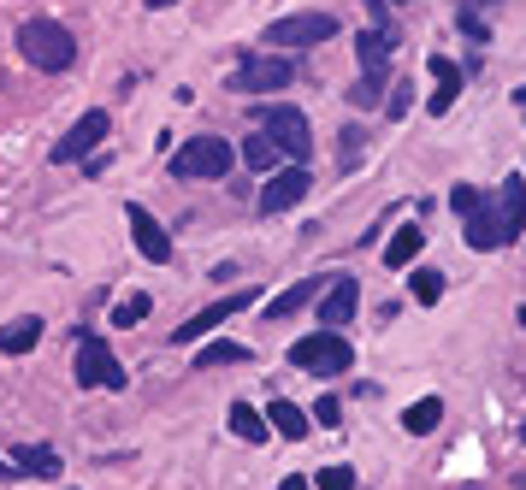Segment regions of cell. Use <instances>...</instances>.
<instances>
[{
    "mask_svg": "<svg viewBox=\"0 0 526 490\" xmlns=\"http://www.w3.org/2000/svg\"><path fill=\"white\" fill-rule=\"evenodd\" d=\"M18 54L36 65V71H71L77 60V42L60 18H24L18 24Z\"/></svg>",
    "mask_w": 526,
    "mask_h": 490,
    "instance_id": "cell-1",
    "label": "cell"
},
{
    "mask_svg": "<svg viewBox=\"0 0 526 490\" xmlns=\"http://www.w3.org/2000/svg\"><path fill=\"white\" fill-rule=\"evenodd\" d=\"M255 124H261V136L278 148V154H284V160L308 166V154H314V130H308V119H302L296 107L272 101V107H261V113H255Z\"/></svg>",
    "mask_w": 526,
    "mask_h": 490,
    "instance_id": "cell-2",
    "label": "cell"
},
{
    "mask_svg": "<svg viewBox=\"0 0 526 490\" xmlns=\"http://www.w3.org/2000/svg\"><path fill=\"white\" fill-rule=\"evenodd\" d=\"M290 367L314 372V378H343L355 367V349L343 343V331H308L296 349H290Z\"/></svg>",
    "mask_w": 526,
    "mask_h": 490,
    "instance_id": "cell-3",
    "label": "cell"
},
{
    "mask_svg": "<svg viewBox=\"0 0 526 490\" xmlns=\"http://www.w3.org/2000/svg\"><path fill=\"white\" fill-rule=\"evenodd\" d=\"M231 166H237V148L225 136H190L172 154V178H231Z\"/></svg>",
    "mask_w": 526,
    "mask_h": 490,
    "instance_id": "cell-4",
    "label": "cell"
},
{
    "mask_svg": "<svg viewBox=\"0 0 526 490\" xmlns=\"http://www.w3.org/2000/svg\"><path fill=\"white\" fill-rule=\"evenodd\" d=\"M77 384H83V390H125V367H119V355H113L107 337H95V331L77 337Z\"/></svg>",
    "mask_w": 526,
    "mask_h": 490,
    "instance_id": "cell-5",
    "label": "cell"
},
{
    "mask_svg": "<svg viewBox=\"0 0 526 490\" xmlns=\"http://www.w3.org/2000/svg\"><path fill=\"white\" fill-rule=\"evenodd\" d=\"M337 36V18L331 12H290L278 24H266V48H314Z\"/></svg>",
    "mask_w": 526,
    "mask_h": 490,
    "instance_id": "cell-6",
    "label": "cell"
},
{
    "mask_svg": "<svg viewBox=\"0 0 526 490\" xmlns=\"http://www.w3.org/2000/svg\"><path fill=\"white\" fill-rule=\"evenodd\" d=\"M107 130H113V119L95 107V113H83V119L71 124L66 136L54 142V166H77V160H89V154H101V142H107Z\"/></svg>",
    "mask_w": 526,
    "mask_h": 490,
    "instance_id": "cell-7",
    "label": "cell"
},
{
    "mask_svg": "<svg viewBox=\"0 0 526 490\" xmlns=\"http://www.w3.org/2000/svg\"><path fill=\"white\" fill-rule=\"evenodd\" d=\"M290 83H296V65L284 60V54L243 60V65H237V77H231V89H237V95H272V89H290Z\"/></svg>",
    "mask_w": 526,
    "mask_h": 490,
    "instance_id": "cell-8",
    "label": "cell"
},
{
    "mask_svg": "<svg viewBox=\"0 0 526 490\" xmlns=\"http://www.w3.org/2000/svg\"><path fill=\"white\" fill-rule=\"evenodd\" d=\"M249 302H255V284H249V290H237V296H225V302L201 307L196 319H184V325L172 331V343H201V337H207L213 325H225V319H237V313H243V307H249Z\"/></svg>",
    "mask_w": 526,
    "mask_h": 490,
    "instance_id": "cell-9",
    "label": "cell"
},
{
    "mask_svg": "<svg viewBox=\"0 0 526 490\" xmlns=\"http://www.w3.org/2000/svg\"><path fill=\"white\" fill-rule=\"evenodd\" d=\"M355 313H361V284L343 272V278H331L326 296H320V325H326V331H343Z\"/></svg>",
    "mask_w": 526,
    "mask_h": 490,
    "instance_id": "cell-10",
    "label": "cell"
},
{
    "mask_svg": "<svg viewBox=\"0 0 526 490\" xmlns=\"http://www.w3.org/2000/svg\"><path fill=\"white\" fill-rule=\"evenodd\" d=\"M125 225H131L136 254H142V260H154V266H166V260H172V237L154 225V213H148V207H136V201H131V207H125Z\"/></svg>",
    "mask_w": 526,
    "mask_h": 490,
    "instance_id": "cell-11",
    "label": "cell"
},
{
    "mask_svg": "<svg viewBox=\"0 0 526 490\" xmlns=\"http://www.w3.org/2000/svg\"><path fill=\"white\" fill-rule=\"evenodd\" d=\"M308 189H314L308 166H284V172H278V178H272V184L261 189V213H290V207H296V201H302Z\"/></svg>",
    "mask_w": 526,
    "mask_h": 490,
    "instance_id": "cell-12",
    "label": "cell"
},
{
    "mask_svg": "<svg viewBox=\"0 0 526 490\" xmlns=\"http://www.w3.org/2000/svg\"><path fill=\"white\" fill-rule=\"evenodd\" d=\"M426 71H432V95H426V107H432V119H444V113L456 107V95H461V65L450 60V54H432Z\"/></svg>",
    "mask_w": 526,
    "mask_h": 490,
    "instance_id": "cell-13",
    "label": "cell"
},
{
    "mask_svg": "<svg viewBox=\"0 0 526 490\" xmlns=\"http://www.w3.org/2000/svg\"><path fill=\"white\" fill-rule=\"evenodd\" d=\"M497 219H503V243H515L526 231V178L521 172H509L503 189H497Z\"/></svg>",
    "mask_w": 526,
    "mask_h": 490,
    "instance_id": "cell-14",
    "label": "cell"
},
{
    "mask_svg": "<svg viewBox=\"0 0 526 490\" xmlns=\"http://www.w3.org/2000/svg\"><path fill=\"white\" fill-rule=\"evenodd\" d=\"M467 248H479V254L509 248L503 243V219H497V201H491V195H479V207L467 213Z\"/></svg>",
    "mask_w": 526,
    "mask_h": 490,
    "instance_id": "cell-15",
    "label": "cell"
},
{
    "mask_svg": "<svg viewBox=\"0 0 526 490\" xmlns=\"http://www.w3.org/2000/svg\"><path fill=\"white\" fill-rule=\"evenodd\" d=\"M12 473L18 479H60L66 467H60V455L48 443H12Z\"/></svg>",
    "mask_w": 526,
    "mask_h": 490,
    "instance_id": "cell-16",
    "label": "cell"
},
{
    "mask_svg": "<svg viewBox=\"0 0 526 490\" xmlns=\"http://www.w3.org/2000/svg\"><path fill=\"white\" fill-rule=\"evenodd\" d=\"M355 60H361V77L385 83V77H391V36H379V30H361V36H355Z\"/></svg>",
    "mask_w": 526,
    "mask_h": 490,
    "instance_id": "cell-17",
    "label": "cell"
},
{
    "mask_svg": "<svg viewBox=\"0 0 526 490\" xmlns=\"http://www.w3.org/2000/svg\"><path fill=\"white\" fill-rule=\"evenodd\" d=\"M326 284H331V278H308V284H290L284 296H272V302H266V319H290V313H302L308 302H320V296H326Z\"/></svg>",
    "mask_w": 526,
    "mask_h": 490,
    "instance_id": "cell-18",
    "label": "cell"
},
{
    "mask_svg": "<svg viewBox=\"0 0 526 490\" xmlns=\"http://www.w3.org/2000/svg\"><path fill=\"white\" fill-rule=\"evenodd\" d=\"M36 343H42V319L24 313V319H6V325H0V355H30Z\"/></svg>",
    "mask_w": 526,
    "mask_h": 490,
    "instance_id": "cell-19",
    "label": "cell"
},
{
    "mask_svg": "<svg viewBox=\"0 0 526 490\" xmlns=\"http://www.w3.org/2000/svg\"><path fill=\"white\" fill-rule=\"evenodd\" d=\"M255 361V349H243V343H231V337H219V343H201L196 367L213 372V367H249Z\"/></svg>",
    "mask_w": 526,
    "mask_h": 490,
    "instance_id": "cell-20",
    "label": "cell"
},
{
    "mask_svg": "<svg viewBox=\"0 0 526 490\" xmlns=\"http://www.w3.org/2000/svg\"><path fill=\"white\" fill-rule=\"evenodd\" d=\"M438 420H444V402H438V396H420V402L402 408V431H414V437L438 431Z\"/></svg>",
    "mask_w": 526,
    "mask_h": 490,
    "instance_id": "cell-21",
    "label": "cell"
},
{
    "mask_svg": "<svg viewBox=\"0 0 526 490\" xmlns=\"http://www.w3.org/2000/svg\"><path fill=\"white\" fill-rule=\"evenodd\" d=\"M266 426L278 431V437H290V443H302V437H308V414H302L296 402H272V408H266Z\"/></svg>",
    "mask_w": 526,
    "mask_h": 490,
    "instance_id": "cell-22",
    "label": "cell"
},
{
    "mask_svg": "<svg viewBox=\"0 0 526 490\" xmlns=\"http://www.w3.org/2000/svg\"><path fill=\"white\" fill-rule=\"evenodd\" d=\"M420 248H426V231H420V225H402V231L391 237V248H385V266H391V272H402V266H408Z\"/></svg>",
    "mask_w": 526,
    "mask_h": 490,
    "instance_id": "cell-23",
    "label": "cell"
},
{
    "mask_svg": "<svg viewBox=\"0 0 526 490\" xmlns=\"http://www.w3.org/2000/svg\"><path fill=\"white\" fill-rule=\"evenodd\" d=\"M231 431H237L243 443H266V437H272V426H266V414H255L249 402H231Z\"/></svg>",
    "mask_w": 526,
    "mask_h": 490,
    "instance_id": "cell-24",
    "label": "cell"
},
{
    "mask_svg": "<svg viewBox=\"0 0 526 490\" xmlns=\"http://www.w3.org/2000/svg\"><path fill=\"white\" fill-rule=\"evenodd\" d=\"M278 160H284V154H278V148H272V142H266L261 130H255V136H249V142H243V166H249V172H272V166H278Z\"/></svg>",
    "mask_w": 526,
    "mask_h": 490,
    "instance_id": "cell-25",
    "label": "cell"
},
{
    "mask_svg": "<svg viewBox=\"0 0 526 490\" xmlns=\"http://www.w3.org/2000/svg\"><path fill=\"white\" fill-rule=\"evenodd\" d=\"M408 284H414V302L420 307H432L438 296H444V272H414Z\"/></svg>",
    "mask_w": 526,
    "mask_h": 490,
    "instance_id": "cell-26",
    "label": "cell"
},
{
    "mask_svg": "<svg viewBox=\"0 0 526 490\" xmlns=\"http://www.w3.org/2000/svg\"><path fill=\"white\" fill-rule=\"evenodd\" d=\"M314 490H355V467H320Z\"/></svg>",
    "mask_w": 526,
    "mask_h": 490,
    "instance_id": "cell-27",
    "label": "cell"
},
{
    "mask_svg": "<svg viewBox=\"0 0 526 490\" xmlns=\"http://www.w3.org/2000/svg\"><path fill=\"white\" fill-rule=\"evenodd\" d=\"M148 296H125V302H119V313H113V325H142V319H148Z\"/></svg>",
    "mask_w": 526,
    "mask_h": 490,
    "instance_id": "cell-28",
    "label": "cell"
},
{
    "mask_svg": "<svg viewBox=\"0 0 526 490\" xmlns=\"http://www.w3.org/2000/svg\"><path fill=\"white\" fill-rule=\"evenodd\" d=\"M379 89H385V83H373V77H361V83L349 89V101H355V107L367 113V107H379Z\"/></svg>",
    "mask_w": 526,
    "mask_h": 490,
    "instance_id": "cell-29",
    "label": "cell"
},
{
    "mask_svg": "<svg viewBox=\"0 0 526 490\" xmlns=\"http://www.w3.org/2000/svg\"><path fill=\"white\" fill-rule=\"evenodd\" d=\"M450 207H456L461 219H467V213L479 207V189H473V184H456V189H450Z\"/></svg>",
    "mask_w": 526,
    "mask_h": 490,
    "instance_id": "cell-30",
    "label": "cell"
},
{
    "mask_svg": "<svg viewBox=\"0 0 526 490\" xmlns=\"http://www.w3.org/2000/svg\"><path fill=\"white\" fill-rule=\"evenodd\" d=\"M314 420H320V426H337V420H343V402H337V396H320V402H314Z\"/></svg>",
    "mask_w": 526,
    "mask_h": 490,
    "instance_id": "cell-31",
    "label": "cell"
},
{
    "mask_svg": "<svg viewBox=\"0 0 526 490\" xmlns=\"http://www.w3.org/2000/svg\"><path fill=\"white\" fill-rule=\"evenodd\" d=\"M278 490H314V485H308V479H296V473H290V479H284V485H278Z\"/></svg>",
    "mask_w": 526,
    "mask_h": 490,
    "instance_id": "cell-32",
    "label": "cell"
},
{
    "mask_svg": "<svg viewBox=\"0 0 526 490\" xmlns=\"http://www.w3.org/2000/svg\"><path fill=\"white\" fill-rule=\"evenodd\" d=\"M6 479H18V473H12V461H0V485H6Z\"/></svg>",
    "mask_w": 526,
    "mask_h": 490,
    "instance_id": "cell-33",
    "label": "cell"
},
{
    "mask_svg": "<svg viewBox=\"0 0 526 490\" xmlns=\"http://www.w3.org/2000/svg\"><path fill=\"white\" fill-rule=\"evenodd\" d=\"M515 107H521V113H526V83H521V89H515Z\"/></svg>",
    "mask_w": 526,
    "mask_h": 490,
    "instance_id": "cell-34",
    "label": "cell"
},
{
    "mask_svg": "<svg viewBox=\"0 0 526 490\" xmlns=\"http://www.w3.org/2000/svg\"><path fill=\"white\" fill-rule=\"evenodd\" d=\"M148 6H178V0H148Z\"/></svg>",
    "mask_w": 526,
    "mask_h": 490,
    "instance_id": "cell-35",
    "label": "cell"
},
{
    "mask_svg": "<svg viewBox=\"0 0 526 490\" xmlns=\"http://www.w3.org/2000/svg\"><path fill=\"white\" fill-rule=\"evenodd\" d=\"M461 490H485V485H461Z\"/></svg>",
    "mask_w": 526,
    "mask_h": 490,
    "instance_id": "cell-36",
    "label": "cell"
},
{
    "mask_svg": "<svg viewBox=\"0 0 526 490\" xmlns=\"http://www.w3.org/2000/svg\"><path fill=\"white\" fill-rule=\"evenodd\" d=\"M0 89H6V71H0Z\"/></svg>",
    "mask_w": 526,
    "mask_h": 490,
    "instance_id": "cell-37",
    "label": "cell"
},
{
    "mask_svg": "<svg viewBox=\"0 0 526 490\" xmlns=\"http://www.w3.org/2000/svg\"><path fill=\"white\" fill-rule=\"evenodd\" d=\"M521 443H526V426H521Z\"/></svg>",
    "mask_w": 526,
    "mask_h": 490,
    "instance_id": "cell-38",
    "label": "cell"
},
{
    "mask_svg": "<svg viewBox=\"0 0 526 490\" xmlns=\"http://www.w3.org/2000/svg\"><path fill=\"white\" fill-rule=\"evenodd\" d=\"M71 490H77V485H71Z\"/></svg>",
    "mask_w": 526,
    "mask_h": 490,
    "instance_id": "cell-39",
    "label": "cell"
}]
</instances>
